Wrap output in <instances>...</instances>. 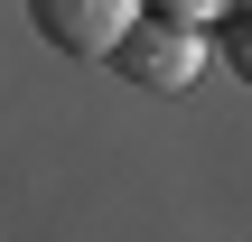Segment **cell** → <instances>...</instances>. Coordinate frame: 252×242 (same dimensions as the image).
Here are the masks:
<instances>
[{
	"mask_svg": "<svg viewBox=\"0 0 252 242\" xmlns=\"http://www.w3.org/2000/svg\"><path fill=\"white\" fill-rule=\"evenodd\" d=\"M215 37H224V65H234V75L252 84V0H234V9L215 19Z\"/></svg>",
	"mask_w": 252,
	"mask_h": 242,
	"instance_id": "3957f363",
	"label": "cell"
},
{
	"mask_svg": "<svg viewBox=\"0 0 252 242\" xmlns=\"http://www.w3.org/2000/svg\"><path fill=\"white\" fill-rule=\"evenodd\" d=\"M140 9L150 0H28V19H37V37L56 56H122V37L140 28Z\"/></svg>",
	"mask_w": 252,
	"mask_h": 242,
	"instance_id": "7a4b0ae2",
	"label": "cell"
},
{
	"mask_svg": "<svg viewBox=\"0 0 252 242\" xmlns=\"http://www.w3.org/2000/svg\"><path fill=\"white\" fill-rule=\"evenodd\" d=\"M150 9H159V19H178V28H206V19H224L234 0H150Z\"/></svg>",
	"mask_w": 252,
	"mask_h": 242,
	"instance_id": "277c9868",
	"label": "cell"
},
{
	"mask_svg": "<svg viewBox=\"0 0 252 242\" xmlns=\"http://www.w3.org/2000/svg\"><path fill=\"white\" fill-rule=\"evenodd\" d=\"M140 93H187L196 84V65H206V28H178V19H159V9H140V28L122 37V56H112Z\"/></svg>",
	"mask_w": 252,
	"mask_h": 242,
	"instance_id": "6da1fadb",
	"label": "cell"
}]
</instances>
